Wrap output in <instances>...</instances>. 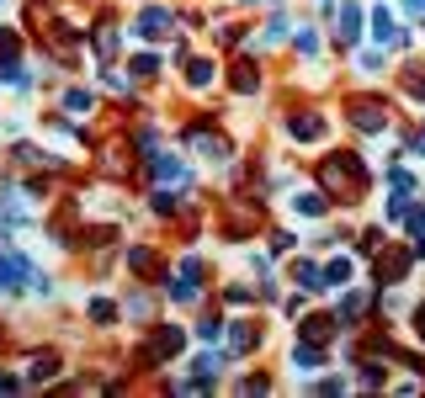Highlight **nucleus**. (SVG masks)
<instances>
[{
  "instance_id": "1",
  "label": "nucleus",
  "mask_w": 425,
  "mask_h": 398,
  "mask_svg": "<svg viewBox=\"0 0 425 398\" xmlns=\"http://www.w3.org/2000/svg\"><path fill=\"white\" fill-rule=\"evenodd\" d=\"M325 181L340 186L346 197H356V192L367 186V170L356 165V154H340V159H329V165H325Z\"/></svg>"
},
{
  "instance_id": "2",
  "label": "nucleus",
  "mask_w": 425,
  "mask_h": 398,
  "mask_svg": "<svg viewBox=\"0 0 425 398\" xmlns=\"http://www.w3.org/2000/svg\"><path fill=\"white\" fill-rule=\"evenodd\" d=\"M351 122H356L362 133H377V128H383V107H377V101H356V107H351Z\"/></svg>"
},
{
  "instance_id": "3",
  "label": "nucleus",
  "mask_w": 425,
  "mask_h": 398,
  "mask_svg": "<svg viewBox=\"0 0 425 398\" xmlns=\"http://www.w3.org/2000/svg\"><path fill=\"white\" fill-rule=\"evenodd\" d=\"M404 271H410V255H399V250H393L388 260H377V281H383V277H393V281H399Z\"/></svg>"
},
{
  "instance_id": "4",
  "label": "nucleus",
  "mask_w": 425,
  "mask_h": 398,
  "mask_svg": "<svg viewBox=\"0 0 425 398\" xmlns=\"http://www.w3.org/2000/svg\"><path fill=\"white\" fill-rule=\"evenodd\" d=\"M165 22H170L165 11H144V16H138V32H144V37H159V32H165Z\"/></svg>"
},
{
  "instance_id": "5",
  "label": "nucleus",
  "mask_w": 425,
  "mask_h": 398,
  "mask_svg": "<svg viewBox=\"0 0 425 398\" xmlns=\"http://www.w3.org/2000/svg\"><path fill=\"white\" fill-rule=\"evenodd\" d=\"M372 32L383 37V43H393V37H399V27H393V16H388V11H377V16H372Z\"/></svg>"
},
{
  "instance_id": "6",
  "label": "nucleus",
  "mask_w": 425,
  "mask_h": 398,
  "mask_svg": "<svg viewBox=\"0 0 425 398\" xmlns=\"http://www.w3.org/2000/svg\"><path fill=\"white\" fill-rule=\"evenodd\" d=\"M292 133H298V138H319L325 122H319V117H292Z\"/></svg>"
},
{
  "instance_id": "7",
  "label": "nucleus",
  "mask_w": 425,
  "mask_h": 398,
  "mask_svg": "<svg viewBox=\"0 0 425 398\" xmlns=\"http://www.w3.org/2000/svg\"><path fill=\"white\" fill-rule=\"evenodd\" d=\"M356 22H362L356 6H340V37H356Z\"/></svg>"
},
{
  "instance_id": "8",
  "label": "nucleus",
  "mask_w": 425,
  "mask_h": 398,
  "mask_svg": "<svg viewBox=\"0 0 425 398\" xmlns=\"http://www.w3.org/2000/svg\"><path fill=\"white\" fill-rule=\"evenodd\" d=\"M292 207H298V213H325V197H314V192H308V197H292Z\"/></svg>"
},
{
  "instance_id": "9",
  "label": "nucleus",
  "mask_w": 425,
  "mask_h": 398,
  "mask_svg": "<svg viewBox=\"0 0 425 398\" xmlns=\"http://www.w3.org/2000/svg\"><path fill=\"white\" fill-rule=\"evenodd\" d=\"M303 335H308V340H325V335H329V319H308Z\"/></svg>"
},
{
  "instance_id": "10",
  "label": "nucleus",
  "mask_w": 425,
  "mask_h": 398,
  "mask_svg": "<svg viewBox=\"0 0 425 398\" xmlns=\"http://www.w3.org/2000/svg\"><path fill=\"white\" fill-rule=\"evenodd\" d=\"M207 80H213V64L197 59V64H192V85H207Z\"/></svg>"
},
{
  "instance_id": "11",
  "label": "nucleus",
  "mask_w": 425,
  "mask_h": 398,
  "mask_svg": "<svg viewBox=\"0 0 425 398\" xmlns=\"http://www.w3.org/2000/svg\"><path fill=\"white\" fill-rule=\"evenodd\" d=\"M346 277H351V265H346V260H335V265H329V271H325V281H335V287H340V281H346Z\"/></svg>"
},
{
  "instance_id": "12",
  "label": "nucleus",
  "mask_w": 425,
  "mask_h": 398,
  "mask_svg": "<svg viewBox=\"0 0 425 398\" xmlns=\"http://www.w3.org/2000/svg\"><path fill=\"white\" fill-rule=\"evenodd\" d=\"M298 366H303V372H314V366H319V350L303 345V350H298Z\"/></svg>"
},
{
  "instance_id": "13",
  "label": "nucleus",
  "mask_w": 425,
  "mask_h": 398,
  "mask_svg": "<svg viewBox=\"0 0 425 398\" xmlns=\"http://www.w3.org/2000/svg\"><path fill=\"white\" fill-rule=\"evenodd\" d=\"M410 91H414V96H425V74H420V64H414V74H410Z\"/></svg>"
},
{
  "instance_id": "14",
  "label": "nucleus",
  "mask_w": 425,
  "mask_h": 398,
  "mask_svg": "<svg viewBox=\"0 0 425 398\" xmlns=\"http://www.w3.org/2000/svg\"><path fill=\"white\" fill-rule=\"evenodd\" d=\"M414 335L425 340V303H420V308H414Z\"/></svg>"
},
{
  "instance_id": "15",
  "label": "nucleus",
  "mask_w": 425,
  "mask_h": 398,
  "mask_svg": "<svg viewBox=\"0 0 425 398\" xmlns=\"http://www.w3.org/2000/svg\"><path fill=\"white\" fill-rule=\"evenodd\" d=\"M404 6H410V11H425V0H404Z\"/></svg>"
},
{
  "instance_id": "16",
  "label": "nucleus",
  "mask_w": 425,
  "mask_h": 398,
  "mask_svg": "<svg viewBox=\"0 0 425 398\" xmlns=\"http://www.w3.org/2000/svg\"><path fill=\"white\" fill-rule=\"evenodd\" d=\"M420 149H425V133H420Z\"/></svg>"
}]
</instances>
